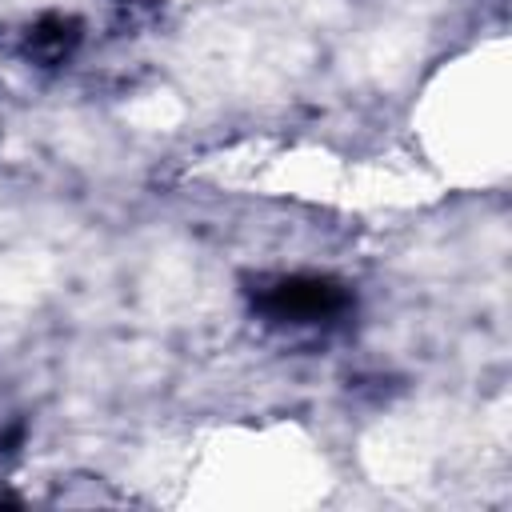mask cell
Listing matches in <instances>:
<instances>
[{"instance_id": "cell-2", "label": "cell", "mask_w": 512, "mask_h": 512, "mask_svg": "<svg viewBox=\"0 0 512 512\" xmlns=\"http://www.w3.org/2000/svg\"><path fill=\"white\" fill-rule=\"evenodd\" d=\"M80 36H84V24H80L76 16L48 12V16H40V20H32V24L24 28V36H20V56L32 60L36 68H56V64H64V60L76 52Z\"/></svg>"}, {"instance_id": "cell-1", "label": "cell", "mask_w": 512, "mask_h": 512, "mask_svg": "<svg viewBox=\"0 0 512 512\" xmlns=\"http://www.w3.org/2000/svg\"><path fill=\"white\" fill-rule=\"evenodd\" d=\"M252 312L272 324V328H328L340 324L352 312V292L316 272H276V276H256L248 288Z\"/></svg>"}]
</instances>
